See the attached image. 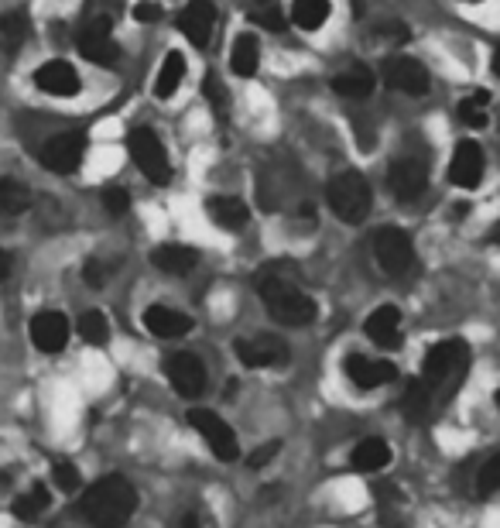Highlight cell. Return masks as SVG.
<instances>
[{
	"mask_svg": "<svg viewBox=\"0 0 500 528\" xmlns=\"http://www.w3.org/2000/svg\"><path fill=\"white\" fill-rule=\"evenodd\" d=\"M257 292H261L271 316L285 326H309L319 316L316 299L298 288V275L295 268H288V261L268 264L261 271V278H257Z\"/></svg>",
	"mask_w": 500,
	"mask_h": 528,
	"instance_id": "1",
	"label": "cell"
},
{
	"mask_svg": "<svg viewBox=\"0 0 500 528\" xmlns=\"http://www.w3.org/2000/svg\"><path fill=\"white\" fill-rule=\"evenodd\" d=\"M79 511L93 528H124L137 511V491L131 480L120 474L100 477L83 491Z\"/></svg>",
	"mask_w": 500,
	"mask_h": 528,
	"instance_id": "2",
	"label": "cell"
},
{
	"mask_svg": "<svg viewBox=\"0 0 500 528\" xmlns=\"http://www.w3.org/2000/svg\"><path fill=\"white\" fill-rule=\"evenodd\" d=\"M470 367V350H466L463 340H446L435 343V347L425 354L422 360V374H418V384L432 395L435 408H439L446 398H453V391L463 384V374Z\"/></svg>",
	"mask_w": 500,
	"mask_h": 528,
	"instance_id": "3",
	"label": "cell"
},
{
	"mask_svg": "<svg viewBox=\"0 0 500 528\" xmlns=\"http://www.w3.org/2000/svg\"><path fill=\"white\" fill-rule=\"evenodd\" d=\"M329 210L340 216L343 223H364L370 206H374V192H370L367 179L360 172H340L329 179L326 189Z\"/></svg>",
	"mask_w": 500,
	"mask_h": 528,
	"instance_id": "4",
	"label": "cell"
},
{
	"mask_svg": "<svg viewBox=\"0 0 500 528\" xmlns=\"http://www.w3.org/2000/svg\"><path fill=\"white\" fill-rule=\"evenodd\" d=\"M127 148H131V158H134V165L141 168L144 179L155 182V186H168V179H172L168 151H165V144H161V138L151 131V127H137V131H131Z\"/></svg>",
	"mask_w": 500,
	"mask_h": 528,
	"instance_id": "5",
	"label": "cell"
},
{
	"mask_svg": "<svg viewBox=\"0 0 500 528\" xmlns=\"http://www.w3.org/2000/svg\"><path fill=\"white\" fill-rule=\"evenodd\" d=\"M374 258L381 264L384 275H408L411 264H415V244H411V237L405 230L398 227H384L374 234Z\"/></svg>",
	"mask_w": 500,
	"mask_h": 528,
	"instance_id": "6",
	"label": "cell"
},
{
	"mask_svg": "<svg viewBox=\"0 0 500 528\" xmlns=\"http://www.w3.org/2000/svg\"><path fill=\"white\" fill-rule=\"evenodd\" d=\"M189 422H192V429H196L199 436L209 443V450H213L216 460L230 463V460H237V456H240L237 436H233V429L216 412H209V408H192Z\"/></svg>",
	"mask_w": 500,
	"mask_h": 528,
	"instance_id": "7",
	"label": "cell"
},
{
	"mask_svg": "<svg viewBox=\"0 0 500 528\" xmlns=\"http://www.w3.org/2000/svg\"><path fill=\"white\" fill-rule=\"evenodd\" d=\"M86 155V138L79 131L69 134H55L52 141L42 148V165L55 175H72L79 165H83Z\"/></svg>",
	"mask_w": 500,
	"mask_h": 528,
	"instance_id": "8",
	"label": "cell"
},
{
	"mask_svg": "<svg viewBox=\"0 0 500 528\" xmlns=\"http://www.w3.org/2000/svg\"><path fill=\"white\" fill-rule=\"evenodd\" d=\"M165 374L182 398H199L206 391V367L196 354H185V350L172 354L165 360Z\"/></svg>",
	"mask_w": 500,
	"mask_h": 528,
	"instance_id": "9",
	"label": "cell"
},
{
	"mask_svg": "<svg viewBox=\"0 0 500 528\" xmlns=\"http://www.w3.org/2000/svg\"><path fill=\"white\" fill-rule=\"evenodd\" d=\"M425 186H429V168L418 162V158H398V162L387 168V189L401 203H415L425 192Z\"/></svg>",
	"mask_w": 500,
	"mask_h": 528,
	"instance_id": "10",
	"label": "cell"
},
{
	"mask_svg": "<svg viewBox=\"0 0 500 528\" xmlns=\"http://www.w3.org/2000/svg\"><path fill=\"white\" fill-rule=\"evenodd\" d=\"M384 83L398 93L422 96L429 93V69L422 62L408 59V55H394V59L384 62Z\"/></svg>",
	"mask_w": 500,
	"mask_h": 528,
	"instance_id": "11",
	"label": "cell"
},
{
	"mask_svg": "<svg viewBox=\"0 0 500 528\" xmlns=\"http://www.w3.org/2000/svg\"><path fill=\"white\" fill-rule=\"evenodd\" d=\"M346 378L357 384L360 391H377L398 378V367L387 364V360H370L364 354H350L346 357Z\"/></svg>",
	"mask_w": 500,
	"mask_h": 528,
	"instance_id": "12",
	"label": "cell"
},
{
	"mask_svg": "<svg viewBox=\"0 0 500 528\" xmlns=\"http://www.w3.org/2000/svg\"><path fill=\"white\" fill-rule=\"evenodd\" d=\"M76 45H79V55H83L86 62H93V66H114L120 55L114 35H110V28H103V24H83Z\"/></svg>",
	"mask_w": 500,
	"mask_h": 528,
	"instance_id": "13",
	"label": "cell"
},
{
	"mask_svg": "<svg viewBox=\"0 0 500 528\" xmlns=\"http://www.w3.org/2000/svg\"><path fill=\"white\" fill-rule=\"evenodd\" d=\"M31 343L42 354H59L69 343V319L62 312H38L31 319Z\"/></svg>",
	"mask_w": 500,
	"mask_h": 528,
	"instance_id": "14",
	"label": "cell"
},
{
	"mask_svg": "<svg viewBox=\"0 0 500 528\" xmlns=\"http://www.w3.org/2000/svg\"><path fill=\"white\" fill-rule=\"evenodd\" d=\"M237 357L244 367H278L288 360V350L278 336H250V340H237Z\"/></svg>",
	"mask_w": 500,
	"mask_h": 528,
	"instance_id": "15",
	"label": "cell"
},
{
	"mask_svg": "<svg viewBox=\"0 0 500 528\" xmlns=\"http://www.w3.org/2000/svg\"><path fill=\"white\" fill-rule=\"evenodd\" d=\"M449 182L459 189H477L483 182V148L477 141H463L449 162Z\"/></svg>",
	"mask_w": 500,
	"mask_h": 528,
	"instance_id": "16",
	"label": "cell"
},
{
	"mask_svg": "<svg viewBox=\"0 0 500 528\" xmlns=\"http://www.w3.org/2000/svg\"><path fill=\"white\" fill-rule=\"evenodd\" d=\"M179 28L196 48H206L216 28V7L209 0H189V7L179 14Z\"/></svg>",
	"mask_w": 500,
	"mask_h": 528,
	"instance_id": "17",
	"label": "cell"
},
{
	"mask_svg": "<svg viewBox=\"0 0 500 528\" xmlns=\"http://www.w3.org/2000/svg\"><path fill=\"white\" fill-rule=\"evenodd\" d=\"M35 86L48 96H76L79 93V72L62 59H52L35 69Z\"/></svg>",
	"mask_w": 500,
	"mask_h": 528,
	"instance_id": "18",
	"label": "cell"
},
{
	"mask_svg": "<svg viewBox=\"0 0 500 528\" xmlns=\"http://www.w3.org/2000/svg\"><path fill=\"white\" fill-rule=\"evenodd\" d=\"M364 333L377 343V347H387V350L398 347L401 343V309L398 306L374 309L364 323Z\"/></svg>",
	"mask_w": 500,
	"mask_h": 528,
	"instance_id": "19",
	"label": "cell"
},
{
	"mask_svg": "<svg viewBox=\"0 0 500 528\" xmlns=\"http://www.w3.org/2000/svg\"><path fill=\"white\" fill-rule=\"evenodd\" d=\"M144 326L155 336H161V340H175V336H185L192 330V319L179 309L151 306V309H144Z\"/></svg>",
	"mask_w": 500,
	"mask_h": 528,
	"instance_id": "20",
	"label": "cell"
},
{
	"mask_svg": "<svg viewBox=\"0 0 500 528\" xmlns=\"http://www.w3.org/2000/svg\"><path fill=\"white\" fill-rule=\"evenodd\" d=\"M206 210H209V220L223 230H244L247 220H250L247 203L244 199H237V196H213L206 203Z\"/></svg>",
	"mask_w": 500,
	"mask_h": 528,
	"instance_id": "21",
	"label": "cell"
},
{
	"mask_svg": "<svg viewBox=\"0 0 500 528\" xmlns=\"http://www.w3.org/2000/svg\"><path fill=\"white\" fill-rule=\"evenodd\" d=\"M374 72H370L364 62H357V66L343 69L340 76H333V90L346 96V100H364V96L374 93Z\"/></svg>",
	"mask_w": 500,
	"mask_h": 528,
	"instance_id": "22",
	"label": "cell"
},
{
	"mask_svg": "<svg viewBox=\"0 0 500 528\" xmlns=\"http://www.w3.org/2000/svg\"><path fill=\"white\" fill-rule=\"evenodd\" d=\"M199 264V254L185 244H161L155 251V268L165 271V275H189L192 268Z\"/></svg>",
	"mask_w": 500,
	"mask_h": 528,
	"instance_id": "23",
	"label": "cell"
},
{
	"mask_svg": "<svg viewBox=\"0 0 500 528\" xmlns=\"http://www.w3.org/2000/svg\"><path fill=\"white\" fill-rule=\"evenodd\" d=\"M261 66V45H257V38L244 31V35L233 42V52H230V69L237 72L240 79H250Z\"/></svg>",
	"mask_w": 500,
	"mask_h": 528,
	"instance_id": "24",
	"label": "cell"
},
{
	"mask_svg": "<svg viewBox=\"0 0 500 528\" xmlns=\"http://www.w3.org/2000/svg\"><path fill=\"white\" fill-rule=\"evenodd\" d=\"M350 460L360 474H377V470H384L391 463V446L384 439H364V443H357Z\"/></svg>",
	"mask_w": 500,
	"mask_h": 528,
	"instance_id": "25",
	"label": "cell"
},
{
	"mask_svg": "<svg viewBox=\"0 0 500 528\" xmlns=\"http://www.w3.org/2000/svg\"><path fill=\"white\" fill-rule=\"evenodd\" d=\"M185 55L182 52H168L165 55V62H161V69H158V79H155V96L158 100H168V96H175V90L182 86V79H185Z\"/></svg>",
	"mask_w": 500,
	"mask_h": 528,
	"instance_id": "26",
	"label": "cell"
},
{
	"mask_svg": "<svg viewBox=\"0 0 500 528\" xmlns=\"http://www.w3.org/2000/svg\"><path fill=\"white\" fill-rule=\"evenodd\" d=\"M329 18V0H295L292 4V21L305 31L322 28Z\"/></svg>",
	"mask_w": 500,
	"mask_h": 528,
	"instance_id": "27",
	"label": "cell"
},
{
	"mask_svg": "<svg viewBox=\"0 0 500 528\" xmlns=\"http://www.w3.org/2000/svg\"><path fill=\"white\" fill-rule=\"evenodd\" d=\"M52 504V494H48V487L45 484H35L28 494H21L18 501H14V518H21V522H35L38 515Z\"/></svg>",
	"mask_w": 500,
	"mask_h": 528,
	"instance_id": "28",
	"label": "cell"
},
{
	"mask_svg": "<svg viewBox=\"0 0 500 528\" xmlns=\"http://www.w3.org/2000/svg\"><path fill=\"white\" fill-rule=\"evenodd\" d=\"M31 206V192L18 179H0V213L18 216Z\"/></svg>",
	"mask_w": 500,
	"mask_h": 528,
	"instance_id": "29",
	"label": "cell"
},
{
	"mask_svg": "<svg viewBox=\"0 0 500 528\" xmlns=\"http://www.w3.org/2000/svg\"><path fill=\"white\" fill-rule=\"evenodd\" d=\"M79 336H83L86 343H93V347H100V343H107L110 340V323H107V316L103 312H83L79 316Z\"/></svg>",
	"mask_w": 500,
	"mask_h": 528,
	"instance_id": "30",
	"label": "cell"
},
{
	"mask_svg": "<svg viewBox=\"0 0 500 528\" xmlns=\"http://www.w3.org/2000/svg\"><path fill=\"white\" fill-rule=\"evenodd\" d=\"M487 100H490V93L487 90H480V93H473V96H466L463 103H459V120H463L466 127H487Z\"/></svg>",
	"mask_w": 500,
	"mask_h": 528,
	"instance_id": "31",
	"label": "cell"
},
{
	"mask_svg": "<svg viewBox=\"0 0 500 528\" xmlns=\"http://www.w3.org/2000/svg\"><path fill=\"white\" fill-rule=\"evenodd\" d=\"M0 38H4L7 48H18L24 38H28V14L24 11H11L0 18Z\"/></svg>",
	"mask_w": 500,
	"mask_h": 528,
	"instance_id": "32",
	"label": "cell"
},
{
	"mask_svg": "<svg viewBox=\"0 0 500 528\" xmlns=\"http://www.w3.org/2000/svg\"><path fill=\"white\" fill-rule=\"evenodd\" d=\"M477 491H480V494H497V491H500V450L480 467Z\"/></svg>",
	"mask_w": 500,
	"mask_h": 528,
	"instance_id": "33",
	"label": "cell"
},
{
	"mask_svg": "<svg viewBox=\"0 0 500 528\" xmlns=\"http://www.w3.org/2000/svg\"><path fill=\"white\" fill-rule=\"evenodd\" d=\"M52 480H55V487H59V491H66V494H76L79 484H83L79 470L72 467V463H66V460H59V463L52 467Z\"/></svg>",
	"mask_w": 500,
	"mask_h": 528,
	"instance_id": "34",
	"label": "cell"
},
{
	"mask_svg": "<svg viewBox=\"0 0 500 528\" xmlns=\"http://www.w3.org/2000/svg\"><path fill=\"white\" fill-rule=\"evenodd\" d=\"M250 24L268 28V31H281L285 28V14H281L278 7H257V11H250Z\"/></svg>",
	"mask_w": 500,
	"mask_h": 528,
	"instance_id": "35",
	"label": "cell"
},
{
	"mask_svg": "<svg viewBox=\"0 0 500 528\" xmlns=\"http://www.w3.org/2000/svg\"><path fill=\"white\" fill-rule=\"evenodd\" d=\"M103 206H107V213L124 216L131 210V196H127V189H107L103 192Z\"/></svg>",
	"mask_w": 500,
	"mask_h": 528,
	"instance_id": "36",
	"label": "cell"
},
{
	"mask_svg": "<svg viewBox=\"0 0 500 528\" xmlns=\"http://www.w3.org/2000/svg\"><path fill=\"white\" fill-rule=\"evenodd\" d=\"M278 450H281V443H268V446H261V450H257L254 456H250V470H261V467H268V463L274 460V456H278Z\"/></svg>",
	"mask_w": 500,
	"mask_h": 528,
	"instance_id": "37",
	"label": "cell"
},
{
	"mask_svg": "<svg viewBox=\"0 0 500 528\" xmlns=\"http://www.w3.org/2000/svg\"><path fill=\"white\" fill-rule=\"evenodd\" d=\"M206 96L213 100V107L220 110V114L227 110V93H223V86L216 83V76H206Z\"/></svg>",
	"mask_w": 500,
	"mask_h": 528,
	"instance_id": "38",
	"label": "cell"
},
{
	"mask_svg": "<svg viewBox=\"0 0 500 528\" xmlns=\"http://www.w3.org/2000/svg\"><path fill=\"white\" fill-rule=\"evenodd\" d=\"M86 282L90 285H103L107 282V264H100V261H86Z\"/></svg>",
	"mask_w": 500,
	"mask_h": 528,
	"instance_id": "39",
	"label": "cell"
},
{
	"mask_svg": "<svg viewBox=\"0 0 500 528\" xmlns=\"http://www.w3.org/2000/svg\"><path fill=\"white\" fill-rule=\"evenodd\" d=\"M134 18L141 21V24H151V21L161 18V7L158 4H137L134 7Z\"/></svg>",
	"mask_w": 500,
	"mask_h": 528,
	"instance_id": "40",
	"label": "cell"
},
{
	"mask_svg": "<svg viewBox=\"0 0 500 528\" xmlns=\"http://www.w3.org/2000/svg\"><path fill=\"white\" fill-rule=\"evenodd\" d=\"M381 35H384V38H398V42H405L408 31H405V24H381Z\"/></svg>",
	"mask_w": 500,
	"mask_h": 528,
	"instance_id": "41",
	"label": "cell"
},
{
	"mask_svg": "<svg viewBox=\"0 0 500 528\" xmlns=\"http://www.w3.org/2000/svg\"><path fill=\"white\" fill-rule=\"evenodd\" d=\"M7 275H11V254L0 251V282H4Z\"/></svg>",
	"mask_w": 500,
	"mask_h": 528,
	"instance_id": "42",
	"label": "cell"
},
{
	"mask_svg": "<svg viewBox=\"0 0 500 528\" xmlns=\"http://www.w3.org/2000/svg\"><path fill=\"white\" fill-rule=\"evenodd\" d=\"M182 528H199V515H192L189 511V515L182 518Z\"/></svg>",
	"mask_w": 500,
	"mask_h": 528,
	"instance_id": "43",
	"label": "cell"
},
{
	"mask_svg": "<svg viewBox=\"0 0 500 528\" xmlns=\"http://www.w3.org/2000/svg\"><path fill=\"white\" fill-rule=\"evenodd\" d=\"M494 76H500V45H497V52H494Z\"/></svg>",
	"mask_w": 500,
	"mask_h": 528,
	"instance_id": "44",
	"label": "cell"
},
{
	"mask_svg": "<svg viewBox=\"0 0 500 528\" xmlns=\"http://www.w3.org/2000/svg\"><path fill=\"white\" fill-rule=\"evenodd\" d=\"M494 240H497V244H500V227L494 230Z\"/></svg>",
	"mask_w": 500,
	"mask_h": 528,
	"instance_id": "45",
	"label": "cell"
},
{
	"mask_svg": "<svg viewBox=\"0 0 500 528\" xmlns=\"http://www.w3.org/2000/svg\"><path fill=\"white\" fill-rule=\"evenodd\" d=\"M497 408H500V388H497Z\"/></svg>",
	"mask_w": 500,
	"mask_h": 528,
	"instance_id": "46",
	"label": "cell"
},
{
	"mask_svg": "<svg viewBox=\"0 0 500 528\" xmlns=\"http://www.w3.org/2000/svg\"><path fill=\"white\" fill-rule=\"evenodd\" d=\"M470 4H477V0H470Z\"/></svg>",
	"mask_w": 500,
	"mask_h": 528,
	"instance_id": "47",
	"label": "cell"
},
{
	"mask_svg": "<svg viewBox=\"0 0 500 528\" xmlns=\"http://www.w3.org/2000/svg\"><path fill=\"white\" fill-rule=\"evenodd\" d=\"M264 4H268V0H264Z\"/></svg>",
	"mask_w": 500,
	"mask_h": 528,
	"instance_id": "48",
	"label": "cell"
}]
</instances>
